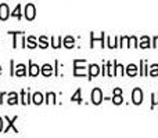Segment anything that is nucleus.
Here are the masks:
<instances>
[{
	"instance_id": "2f4dec72",
	"label": "nucleus",
	"mask_w": 158,
	"mask_h": 138,
	"mask_svg": "<svg viewBox=\"0 0 158 138\" xmlns=\"http://www.w3.org/2000/svg\"><path fill=\"white\" fill-rule=\"evenodd\" d=\"M2 131H3V119L0 117V133H2Z\"/></svg>"
},
{
	"instance_id": "412c9836",
	"label": "nucleus",
	"mask_w": 158,
	"mask_h": 138,
	"mask_svg": "<svg viewBox=\"0 0 158 138\" xmlns=\"http://www.w3.org/2000/svg\"><path fill=\"white\" fill-rule=\"evenodd\" d=\"M39 46H40L42 49H47V47H49V41H47L46 36H42V37H39Z\"/></svg>"
},
{
	"instance_id": "6e6552de",
	"label": "nucleus",
	"mask_w": 158,
	"mask_h": 138,
	"mask_svg": "<svg viewBox=\"0 0 158 138\" xmlns=\"http://www.w3.org/2000/svg\"><path fill=\"white\" fill-rule=\"evenodd\" d=\"M39 73H40V68H39V65H36V64H32L29 61V75L31 76H38Z\"/></svg>"
},
{
	"instance_id": "f8f14e48",
	"label": "nucleus",
	"mask_w": 158,
	"mask_h": 138,
	"mask_svg": "<svg viewBox=\"0 0 158 138\" xmlns=\"http://www.w3.org/2000/svg\"><path fill=\"white\" fill-rule=\"evenodd\" d=\"M7 102H8V105H15V104H18V94H17V93H10Z\"/></svg>"
},
{
	"instance_id": "9d476101",
	"label": "nucleus",
	"mask_w": 158,
	"mask_h": 138,
	"mask_svg": "<svg viewBox=\"0 0 158 138\" xmlns=\"http://www.w3.org/2000/svg\"><path fill=\"white\" fill-rule=\"evenodd\" d=\"M40 72H42L43 76H52L53 75V66L50 65V64H44Z\"/></svg>"
},
{
	"instance_id": "423d86ee",
	"label": "nucleus",
	"mask_w": 158,
	"mask_h": 138,
	"mask_svg": "<svg viewBox=\"0 0 158 138\" xmlns=\"http://www.w3.org/2000/svg\"><path fill=\"white\" fill-rule=\"evenodd\" d=\"M8 6L7 4H4V3H3V4H0V19H2V21H6V19L8 18V15H10V13H8Z\"/></svg>"
},
{
	"instance_id": "1a4fd4ad",
	"label": "nucleus",
	"mask_w": 158,
	"mask_h": 138,
	"mask_svg": "<svg viewBox=\"0 0 158 138\" xmlns=\"http://www.w3.org/2000/svg\"><path fill=\"white\" fill-rule=\"evenodd\" d=\"M14 75L18 76V77L27 75V70H25V65H24V64H19V65H17V69L14 70Z\"/></svg>"
},
{
	"instance_id": "a878e982",
	"label": "nucleus",
	"mask_w": 158,
	"mask_h": 138,
	"mask_svg": "<svg viewBox=\"0 0 158 138\" xmlns=\"http://www.w3.org/2000/svg\"><path fill=\"white\" fill-rule=\"evenodd\" d=\"M148 75H150V76H158V65H157V64H154V65L151 66Z\"/></svg>"
},
{
	"instance_id": "20e7f679",
	"label": "nucleus",
	"mask_w": 158,
	"mask_h": 138,
	"mask_svg": "<svg viewBox=\"0 0 158 138\" xmlns=\"http://www.w3.org/2000/svg\"><path fill=\"white\" fill-rule=\"evenodd\" d=\"M35 15H36V11H35V6L33 4H27V7H25V18L28 19V21H33L35 19Z\"/></svg>"
},
{
	"instance_id": "f3484780",
	"label": "nucleus",
	"mask_w": 158,
	"mask_h": 138,
	"mask_svg": "<svg viewBox=\"0 0 158 138\" xmlns=\"http://www.w3.org/2000/svg\"><path fill=\"white\" fill-rule=\"evenodd\" d=\"M81 93H82V90L81 89H78L77 90V93H75L74 95H72V98H71V101L72 102H78V104H82V97H81Z\"/></svg>"
},
{
	"instance_id": "393cba45",
	"label": "nucleus",
	"mask_w": 158,
	"mask_h": 138,
	"mask_svg": "<svg viewBox=\"0 0 158 138\" xmlns=\"http://www.w3.org/2000/svg\"><path fill=\"white\" fill-rule=\"evenodd\" d=\"M47 104H50V102H53V104H56L57 101H56V94L54 93H47V101H46Z\"/></svg>"
},
{
	"instance_id": "ddd939ff",
	"label": "nucleus",
	"mask_w": 158,
	"mask_h": 138,
	"mask_svg": "<svg viewBox=\"0 0 158 138\" xmlns=\"http://www.w3.org/2000/svg\"><path fill=\"white\" fill-rule=\"evenodd\" d=\"M126 75L128 76H136L137 75V66L135 64H131L129 66H126Z\"/></svg>"
},
{
	"instance_id": "6ab92c4d",
	"label": "nucleus",
	"mask_w": 158,
	"mask_h": 138,
	"mask_svg": "<svg viewBox=\"0 0 158 138\" xmlns=\"http://www.w3.org/2000/svg\"><path fill=\"white\" fill-rule=\"evenodd\" d=\"M112 102L115 104V105H121V104L123 102V98H122V94H114V97L111 98Z\"/></svg>"
},
{
	"instance_id": "4468645a",
	"label": "nucleus",
	"mask_w": 158,
	"mask_h": 138,
	"mask_svg": "<svg viewBox=\"0 0 158 138\" xmlns=\"http://www.w3.org/2000/svg\"><path fill=\"white\" fill-rule=\"evenodd\" d=\"M140 47H142V49H148V47H151L150 37H148V36H143V37L140 39Z\"/></svg>"
},
{
	"instance_id": "b1692460",
	"label": "nucleus",
	"mask_w": 158,
	"mask_h": 138,
	"mask_svg": "<svg viewBox=\"0 0 158 138\" xmlns=\"http://www.w3.org/2000/svg\"><path fill=\"white\" fill-rule=\"evenodd\" d=\"M107 41H110V44H108L110 49H115V47H118V36H115L114 40H110V37H107Z\"/></svg>"
},
{
	"instance_id": "5701e85b",
	"label": "nucleus",
	"mask_w": 158,
	"mask_h": 138,
	"mask_svg": "<svg viewBox=\"0 0 158 138\" xmlns=\"http://www.w3.org/2000/svg\"><path fill=\"white\" fill-rule=\"evenodd\" d=\"M11 15H13L14 17V18H21V6H17V7H15V10H14L13 11V13H11Z\"/></svg>"
},
{
	"instance_id": "bb28decb",
	"label": "nucleus",
	"mask_w": 158,
	"mask_h": 138,
	"mask_svg": "<svg viewBox=\"0 0 158 138\" xmlns=\"http://www.w3.org/2000/svg\"><path fill=\"white\" fill-rule=\"evenodd\" d=\"M129 41H131V46H132V47H139V44H137V39L135 37V36L129 37Z\"/></svg>"
},
{
	"instance_id": "473e14b6",
	"label": "nucleus",
	"mask_w": 158,
	"mask_h": 138,
	"mask_svg": "<svg viewBox=\"0 0 158 138\" xmlns=\"http://www.w3.org/2000/svg\"><path fill=\"white\" fill-rule=\"evenodd\" d=\"M0 73H2V66H0Z\"/></svg>"
},
{
	"instance_id": "a211bd4d",
	"label": "nucleus",
	"mask_w": 158,
	"mask_h": 138,
	"mask_svg": "<svg viewBox=\"0 0 158 138\" xmlns=\"http://www.w3.org/2000/svg\"><path fill=\"white\" fill-rule=\"evenodd\" d=\"M61 43H63V39L61 37H52V46L54 49H60Z\"/></svg>"
},
{
	"instance_id": "7c9ffc66",
	"label": "nucleus",
	"mask_w": 158,
	"mask_h": 138,
	"mask_svg": "<svg viewBox=\"0 0 158 138\" xmlns=\"http://www.w3.org/2000/svg\"><path fill=\"white\" fill-rule=\"evenodd\" d=\"M114 94H122V90L117 87V89H114Z\"/></svg>"
},
{
	"instance_id": "c85d7f7f",
	"label": "nucleus",
	"mask_w": 158,
	"mask_h": 138,
	"mask_svg": "<svg viewBox=\"0 0 158 138\" xmlns=\"http://www.w3.org/2000/svg\"><path fill=\"white\" fill-rule=\"evenodd\" d=\"M128 40H129V37L128 36H123L122 39H121V44H119V47H125V46H128Z\"/></svg>"
},
{
	"instance_id": "9b49d317",
	"label": "nucleus",
	"mask_w": 158,
	"mask_h": 138,
	"mask_svg": "<svg viewBox=\"0 0 158 138\" xmlns=\"http://www.w3.org/2000/svg\"><path fill=\"white\" fill-rule=\"evenodd\" d=\"M21 98H22V105H28L29 104V98H31V94H29V91H27V90H22L21 91Z\"/></svg>"
},
{
	"instance_id": "4be33fe9",
	"label": "nucleus",
	"mask_w": 158,
	"mask_h": 138,
	"mask_svg": "<svg viewBox=\"0 0 158 138\" xmlns=\"http://www.w3.org/2000/svg\"><path fill=\"white\" fill-rule=\"evenodd\" d=\"M123 75H125V72H123V65L117 64V66H115V76H123Z\"/></svg>"
},
{
	"instance_id": "f257e3e1",
	"label": "nucleus",
	"mask_w": 158,
	"mask_h": 138,
	"mask_svg": "<svg viewBox=\"0 0 158 138\" xmlns=\"http://www.w3.org/2000/svg\"><path fill=\"white\" fill-rule=\"evenodd\" d=\"M85 60H75L74 61V75L75 76H85L86 75V68L81 66L82 64H85Z\"/></svg>"
},
{
	"instance_id": "aec40b11",
	"label": "nucleus",
	"mask_w": 158,
	"mask_h": 138,
	"mask_svg": "<svg viewBox=\"0 0 158 138\" xmlns=\"http://www.w3.org/2000/svg\"><path fill=\"white\" fill-rule=\"evenodd\" d=\"M27 47H29V49H35L38 44H36V40H35V37L33 36H29V37L27 39Z\"/></svg>"
},
{
	"instance_id": "72a5a7b5",
	"label": "nucleus",
	"mask_w": 158,
	"mask_h": 138,
	"mask_svg": "<svg viewBox=\"0 0 158 138\" xmlns=\"http://www.w3.org/2000/svg\"><path fill=\"white\" fill-rule=\"evenodd\" d=\"M0 104H2V102H0Z\"/></svg>"
},
{
	"instance_id": "7ed1b4c3",
	"label": "nucleus",
	"mask_w": 158,
	"mask_h": 138,
	"mask_svg": "<svg viewBox=\"0 0 158 138\" xmlns=\"http://www.w3.org/2000/svg\"><path fill=\"white\" fill-rule=\"evenodd\" d=\"M132 101L135 105H140L143 102V91L140 89H135L132 93Z\"/></svg>"
},
{
	"instance_id": "0eeeda50",
	"label": "nucleus",
	"mask_w": 158,
	"mask_h": 138,
	"mask_svg": "<svg viewBox=\"0 0 158 138\" xmlns=\"http://www.w3.org/2000/svg\"><path fill=\"white\" fill-rule=\"evenodd\" d=\"M98 73H100V66L96 65V64H92V65L89 66V79L96 77Z\"/></svg>"
},
{
	"instance_id": "39448f33",
	"label": "nucleus",
	"mask_w": 158,
	"mask_h": 138,
	"mask_svg": "<svg viewBox=\"0 0 158 138\" xmlns=\"http://www.w3.org/2000/svg\"><path fill=\"white\" fill-rule=\"evenodd\" d=\"M4 119H6V120H7V122H8V123H7V127H6V128H4V130H3V131H4V133H7V131H8V130H10V128H13V131H14V133H18V128H17V127H15V126H14V122H15V120H17V119H18V117H17V116H14V117H13V119H8V117H7V116H6V117H4Z\"/></svg>"
},
{
	"instance_id": "c756f323",
	"label": "nucleus",
	"mask_w": 158,
	"mask_h": 138,
	"mask_svg": "<svg viewBox=\"0 0 158 138\" xmlns=\"http://www.w3.org/2000/svg\"><path fill=\"white\" fill-rule=\"evenodd\" d=\"M153 47H158V36H156V37H154V44H153Z\"/></svg>"
},
{
	"instance_id": "f03ea898",
	"label": "nucleus",
	"mask_w": 158,
	"mask_h": 138,
	"mask_svg": "<svg viewBox=\"0 0 158 138\" xmlns=\"http://www.w3.org/2000/svg\"><path fill=\"white\" fill-rule=\"evenodd\" d=\"M101 101H103V93H101L100 89L96 87V89L92 91V102L94 104V105H100Z\"/></svg>"
},
{
	"instance_id": "cd10ccee",
	"label": "nucleus",
	"mask_w": 158,
	"mask_h": 138,
	"mask_svg": "<svg viewBox=\"0 0 158 138\" xmlns=\"http://www.w3.org/2000/svg\"><path fill=\"white\" fill-rule=\"evenodd\" d=\"M158 104V93H156V94H153V102H151V109L154 108Z\"/></svg>"
},
{
	"instance_id": "dca6fc26",
	"label": "nucleus",
	"mask_w": 158,
	"mask_h": 138,
	"mask_svg": "<svg viewBox=\"0 0 158 138\" xmlns=\"http://www.w3.org/2000/svg\"><path fill=\"white\" fill-rule=\"evenodd\" d=\"M32 102L35 104V105H40V104L43 102V95H42L40 93H35L32 97Z\"/></svg>"
},
{
	"instance_id": "2eb2a0df",
	"label": "nucleus",
	"mask_w": 158,
	"mask_h": 138,
	"mask_svg": "<svg viewBox=\"0 0 158 138\" xmlns=\"http://www.w3.org/2000/svg\"><path fill=\"white\" fill-rule=\"evenodd\" d=\"M75 44V39L72 37V36H67L65 39H64V46L67 47V49H72Z\"/></svg>"
}]
</instances>
